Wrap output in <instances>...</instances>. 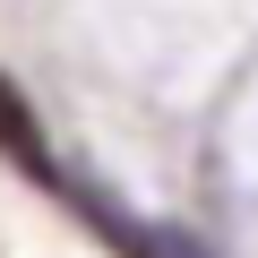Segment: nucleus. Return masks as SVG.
I'll list each match as a JSON object with an SVG mask.
<instances>
[{"label":"nucleus","mask_w":258,"mask_h":258,"mask_svg":"<svg viewBox=\"0 0 258 258\" xmlns=\"http://www.w3.org/2000/svg\"><path fill=\"white\" fill-rule=\"evenodd\" d=\"M0 147L9 155H26V164H43V138H35V112L9 95V78H0Z\"/></svg>","instance_id":"obj_1"}]
</instances>
